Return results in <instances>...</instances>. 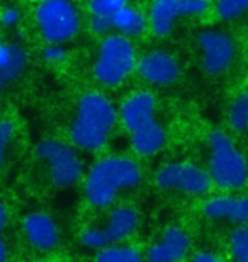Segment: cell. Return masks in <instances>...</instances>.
Returning a JSON list of instances; mask_svg holds the SVG:
<instances>
[{
    "mask_svg": "<svg viewBox=\"0 0 248 262\" xmlns=\"http://www.w3.org/2000/svg\"><path fill=\"white\" fill-rule=\"evenodd\" d=\"M191 249L189 235L178 227H168L146 252V259L151 262H175L182 260Z\"/></svg>",
    "mask_w": 248,
    "mask_h": 262,
    "instance_id": "obj_15",
    "label": "cell"
},
{
    "mask_svg": "<svg viewBox=\"0 0 248 262\" xmlns=\"http://www.w3.org/2000/svg\"><path fill=\"white\" fill-rule=\"evenodd\" d=\"M216 12L224 20L236 19L248 12V0H216Z\"/></svg>",
    "mask_w": 248,
    "mask_h": 262,
    "instance_id": "obj_24",
    "label": "cell"
},
{
    "mask_svg": "<svg viewBox=\"0 0 248 262\" xmlns=\"http://www.w3.org/2000/svg\"><path fill=\"white\" fill-rule=\"evenodd\" d=\"M204 214L213 220H228L235 225L248 223L246 196H218L204 204Z\"/></svg>",
    "mask_w": 248,
    "mask_h": 262,
    "instance_id": "obj_17",
    "label": "cell"
},
{
    "mask_svg": "<svg viewBox=\"0 0 248 262\" xmlns=\"http://www.w3.org/2000/svg\"><path fill=\"white\" fill-rule=\"evenodd\" d=\"M34 159L43 167L46 179L56 189H66L82 177V160L70 145L61 140L43 138L36 143Z\"/></svg>",
    "mask_w": 248,
    "mask_h": 262,
    "instance_id": "obj_4",
    "label": "cell"
},
{
    "mask_svg": "<svg viewBox=\"0 0 248 262\" xmlns=\"http://www.w3.org/2000/svg\"><path fill=\"white\" fill-rule=\"evenodd\" d=\"M228 123L235 131L248 129V91L238 96L230 106Z\"/></svg>",
    "mask_w": 248,
    "mask_h": 262,
    "instance_id": "obj_22",
    "label": "cell"
},
{
    "mask_svg": "<svg viewBox=\"0 0 248 262\" xmlns=\"http://www.w3.org/2000/svg\"><path fill=\"white\" fill-rule=\"evenodd\" d=\"M24 20L44 45H63L80 31V14L72 0H34L29 12L22 7L20 24Z\"/></svg>",
    "mask_w": 248,
    "mask_h": 262,
    "instance_id": "obj_3",
    "label": "cell"
},
{
    "mask_svg": "<svg viewBox=\"0 0 248 262\" xmlns=\"http://www.w3.org/2000/svg\"><path fill=\"white\" fill-rule=\"evenodd\" d=\"M4 41H5V38L2 34H0V50H2V46H4Z\"/></svg>",
    "mask_w": 248,
    "mask_h": 262,
    "instance_id": "obj_30",
    "label": "cell"
},
{
    "mask_svg": "<svg viewBox=\"0 0 248 262\" xmlns=\"http://www.w3.org/2000/svg\"><path fill=\"white\" fill-rule=\"evenodd\" d=\"M91 31L96 34H107L109 31H112V20L107 15H92L91 23Z\"/></svg>",
    "mask_w": 248,
    "mask_h": 262,
    "instance_id": "obj_27",
    "label": "cell"
},
{
    "mask_svg": "<svg viewBox=\"0 0 248 262\" xmlns=\"http://www.w3.org/2000/svg\"><path fill=\"white\" fill-rule=\"evenodd\" d=\"M156 101L150 92H134L129 97L124 99L119 109V118L126 131H133L136 128L150 123L155 116Z\"/></svg>",
    "mask_w": 248,
    "mask_h": 262,
    "instance_id": "obj_16",
    "label": "cell"
},
{
    "mask_svg": "<svg viewBox=\"0 0 248 262\" xmlns=\"http://www.w3.org/2000/svg\"><path fill=\"white\" fill-rule=\"evenodd\" d=\"M19 238L34 252L50 254L60 244V228L46 211H28L17 220Z\"/></svg>",
    "mask_w": 248,
    "mask_h": 262,
    "instance_id": "obj_9",
    "label": "cell"
},
{
    "mask_svg": "<svg viewBox=\"0 0 248 262\" xmlns=\"http://www.w3.org/2000/svg\"><path fill=\"white\" fill-rule=\"evenodd\" d=\"M5 106H9V104H5V102L2 101V99H0V111H2V109H4Z\"/></svg>",
    "mask_w": 248,
    "mask_h": 262,
    "instance_id": "obj_29",
    "label": "cell"
},
{
    "mask_svg": "<svg viewBox=\"0 0 248 262\" xmlns=\"http://www.w3.org/2000/svg\"><path fill=\"white\" fill-rule=\"evenodd\" d=\"M128 5V0H91L88 2V10L92 15H114L119 9Z\"/></svg>",
    "mask_w": 248,
    "mask_h": 262,
    "instance_id": "obj_25",
    "label": "cell"
},
{
    "mask_svg": "<svg viewBox=\"0 0 248 262\" xmlns=\"http://www.w3.org/2000/svg\"><path fill=\"white\" fill-rule=\"evenodd\" d=\"M118 121V113L105 96L87 92L78 99L70 124V140L82 150H100L107 143Z\"/></svg>",
    "mask_w": 248,
    "mask_h": 262,
    "instance_id": "obj_1",
    "label": "cell"
},
{
    "mask_svg": "<svg viewBox=\"0 0 248 262\" xmlns=\"http://www.w3.org/2000/svg\"><path fill=\"white\" fill-rule=\"evenodd\" d=\"M20 140V123L12 107L5 106L0 111V187L12 167Z\"/></svg>",
    "mask_w": 248,
    "mask_h": 262,
    "instance_id": "obj_14",
    "label": "cell"
},
{
    "mask_svg": "<svg viewBox=\"0 0 248 262\" xmlns=\"http://www.w3.org/2000/svg\"><path fill=\"white\" fill-rule=\"evenodd\" d=\"M110 20H112V29L119 31V34L126 38L141 36L146 29V17L138 9L129 5H124L114 15H110Z\"/></svg>",
    "mask_w": 248,
    "mask_h": 262,
    "instance_id": "obj_20",
    "label": "cell"
},
{
    "mask_svg": "<svg viewBox=\"0 0 248 262\" xmlns=\"http://www.w3.org/2000/svg\"><path fill=\"white\" fill-rule=\"evenodd\" d=\"M140 77L153 85H170L178 78L181 68L170 53L162 50H153L145 53L136 63Z\"/></svg>",
    "mask_w": 248,
    "mask_h": 262,
    "instance_id": "obj_13",
    "label": "cell"
},
{
    "mask_svg": "<svg viewBox=\"0 0 248 262\" xmlns=\"http://www.w3.org/2000/svg\"><path fill=\"white\" fill-rule=\"evenodd\" d=\"M97 260L102 262H140L141 254L128 245L110 244L107 247L100 249L97 254Z\"/></svg>",
    "mask_w": 248,
    "mask_h": 262,
    "instance_id": "obj_21",
    "label": "cell"
},
{
    "mask_svg": "<svg viewBox=\"0 0 248 262\" xmlns=\"http://www.w3.org/2000/svg\"><path fill=\"white\" fill-rule=\"evenodd\" d=\"M141 182V170L136 162L126 157H105L91 167L85 181L87 201L96 208H105L119 191L131 189Z\"/></svg>",
    "mask_w": 248,
    "mask_h": 262,
    "instance_id": "obj_2",
    "label": "cell"
},
{
    "mask_svg": "<svg viewBox=\"0 0 248 262\" xmlns=\"http://www.w3.org/2000/svg\"><path fill=\"white\" fill-rule=\"evenodd\" d=\"M194 260L196 262H218L219 257L211 252H197L196 255H194Z\"/></svg>",
    "mask_w": 248,
    "mask_h": 262,
    "instance_id": "obj_28",
    "label": "cell"
},
{
    "mask_svg": "<svg viewBox=\"0 0 248 262\" xmlns=\"http://www.w3.org/2000/svg\"><path fill=\"white\" fill-rule=\"evenodd\" d=\"M136 68V51L131 41L123 34H109L100 43L94 77L107 87L123 83Z\"/></svg>",
    "mask_w": 248,
    "mask_h": 262,
    "instance_id": "obj_6",
    "label": "cell"
},
{
    "mask_svg": "<svg viewBox=\"0 0 248 262\" xmlns=\"http://www.w3.org/2000/svg\"><path fill=\"white\" fill-rule=\"evenodd\" d=\"M15 220L14 206L9 196L0 187V262L9 260L14 257V245H12V230Z\"/></svg>",
    "mask_w": 248,
    "mask_h": 262,
    "instance_id": "obj_19",
    "label": "cell"
},
{
    "mask_svg": "<svg viewBox=\"0 0 248 262\" xmlns=\"http://www.w3.org/2000/svg\"><path fill=\"white\" fill-rule=\"evenodd\" d=\"M209 177L221 189H240L248 181L245 157L233 145L224 131L216 129L209 135Z\"/></svg>",
    "mask_w": 248,
    "mask_h": 262,
    "instance_id": "obj_5",
    "label": "cell"
},
{
    "mask_svg": "<svg viewBox=\"0 0 248 262\" xmlns=\"http://www.w3.org/2000/svg\"><path fill=\"white\" fill-rule=\"evenodd\" d=\"M41 58L46 63H53V65L61 63L66 58V50L63 48V45H44L41 48Z\"/></svg>",
    "mask_w": 248,
    "mask_h": 262,
    "instance_id": "obj_26",
    "label": "cell"
},
{
    "mask_svg": "<svg viewBox=\"0 0 248 262\" xmlns=\"http://www.w3.org/2000/svg\"><path fill=\"white\" fill-rule=\"evenodd\" d=\"M208 7V0H153L148 20L153 33L163 38L170 34L178 17L204 14Z\"/></svg>",
    "mask_w": 248,
    "mask_h": 262,
    "instance_id": "obj_11",
    "label": "cell"
},
{
    "mask_svg": "<svg viewBox=\"0 0 248 262\" xmlns=\"http://www.w3.org/2000/svg\"><path fill=\"white\" fill-rule=\"evenodd\" d=\"M230 252L236 260L248 262V227L246 225H241V227L235 228L233 232H231Z\"/></svg>",
    "mask_w": 248,
    "mask_h": 262,
    "instance_id": "obj_23",
    "label": "cell"
},
{
    "mask_svg": "<svg viewBox=\"0 0 248 262\" xmlns=\"http://www.w3.org/2000/svg\"><path fill=\"white\" fill-rule=\"evenodd\" d=\"M129 135H131V146H133L134 154L140 157H150L153 154H156L158 150H162V146L165 145L167 140L165 129L155 119H151L150 123L143 124V126L133 129Z\"/></svg>",
    "mask_w": 248,
    "mask_h": 262,
    "instance_id": "obj_18",
    "label": "cell"
},
{
    "mask_svg": "<svg viewBox=\"0 0 248 262\" xmlns=\"http://www.w3.org/2000/svg\"><path fill=\"white\" fill-rule=\"evenodd\" d=\"M138 227V213L129 206H119L110 211L104 228L91 227L80 235L82 244L88 249L100 250L110 244H119L128 238Z\"/></svg>",
    "mask_w": 248,
    "mask_h": 262,
    "instance_id": "obj_8",
    "label": "cell"
},
{
    "mask_svg": "<svg viewBox=\"0 0 248 262\" xmlns=\"http://www.w3.org/2000/svg\"><path fill=\"white\" fill-rule=\"evenodd\" d=\"M199 46L202 51V67L211 75H219L233 63L235 43L228 34L204 31L199 34Z\"/></svg>",
    "mask_w": 248,
    "mask_h": 262,
    "instance_id": "obj_12",
    "label": "cell"
},
{
    "mask_svg": "<svg viewBox=\"0 0 248 262\" xmlns=\"http://www.w3.org/2000/svg\"><path fill=\"white\" fill-rule=\"evenodd\" d=\"M31 67L29 51L22 41L5 39L0 50V99L10 104V94L22 85Z\"/></svg>",
    "mask_w": 248,
    "mask_h": 262,
    "instance_id": "obj_10",
    "label": "cell"
},
{
    "mask_svg": "<svg viewBox=\"0 0 248 262\" xmlns=\"http://www.w3.org/2000/svg\"><path fill=\"white\" fill-rule=\"evenodd\" d=\"M158 187L165 191H178L189 196H202L211 189L209 172L189 162H172L163 165L156 174Z\"/></svg>",
    "mask_w": 248,
    "mask_h": 262,
    "instance_id": "obj_7",
    "label": "cell"
}]
</instances>
